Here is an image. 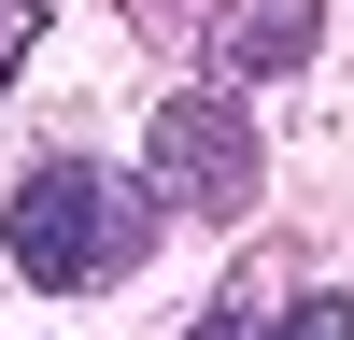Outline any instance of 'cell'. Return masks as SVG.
Returning <instances> with one entry per match:
<instances>
[{"mask_svg": "<svg viewBox=\"0 0 354 340\" xmlns=\"http://www.w3.org/2000/svg\"><path fill=\"white\" fill-rule=\"evenodd\" d=\"M312 43H326V0H213V28H198V85H283L312 71Z\"/></svg>", "mask_w": 354, "mask_h": 340, "instance_id": "3957f363", "label": "cell"}, {"mask_svg": "<svg viewBox=\"0 0 354 340\" xmlns=\"http://www.w3.org/2000/svg\"><path fill=\"white\" fill-rule=\"evenodd\" d=\"M185 340H283V312H270V298H255V283H227V298H213V312H198V326H185Z\"/></svg>", "mask_w": 354, "mask_h": 340, "instance_id": "277c9868", "label": "cell"}, {"mask_svg": "<svg viewBox=\"0 0 354 340\" xmlns=\"http://www.w3.org/2000/svg\"><path fill=\"white\" fill-rule=\"evenodd\" d=\"M0 241H15V270L43 283V298H100V283L142 270L156 198H142V170H113V156H28L15 185H0Z\"/></svg>", "mask_w": 354, "mask_h": 340, "instance_id": "6da1fadb", "label": "cell"}, {"mask_svg": "<svg viewBox=\"0 0 354 340\" xmlns=\"http://www.w3.org/2000/svg\"><path fill=\"white\" fill-rule=\"evenodd\" d=\"M142 198L156 213H255V100L241 85H185V100L142 128Z\"/></svg>", "mask_w": 354, "mask_h": 340, "instance_id": "7a4b0ae2", "label": "cell"}, {"mask_svg": "<svg viewBox=\"0 0 354 340\" xmlns=\"http://www.w3.org/2000/svg\"><path fill=\"white\" fill-rule=\"evenodd\" d=\"M43 28H57V15H43V0H0V85H15V71H28V43H43Z\"/></svg>", "mask_w": 354, "mask_h": 340, "instance_id": "5b68a950", "label": "cell"}]
</instances>
